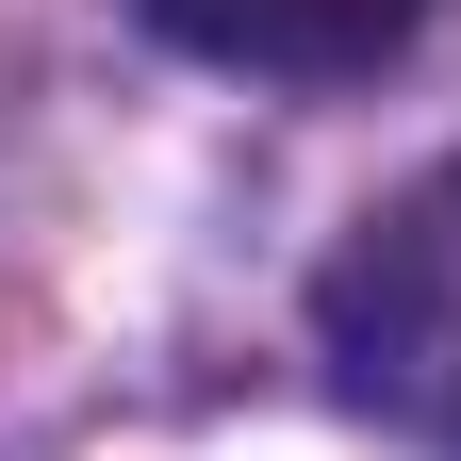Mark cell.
Masks as SVG:
<instances>
[{"mask_svg":"<svg viewBox=\"0 0 461 461\" xmlns=\"http://www.w3.org/2000/svg\"><path fill=\"white\" fill-rule=\"evenodd\" d=\"M313 346L379 429H412L429 461H461V149L429 182H395L313 280Z\"/></svg>","mask_w":461,"mask_h":461,"instance_id":"cell-1","label":"cell"},{"mask_svg":"<svg viewBox=\"0 0 461 461\" xmlns=\"http://www.w3.org/2000/svg\"><path fill=\"white\" fill-rule=\"evenodd\" d=\"M132 17L214 50V67H264V83H346V67H379V50H412L429 0H132Z\"/></svg>","mask_w":461,"mask_h":461,"instance_id":"cell-2","label":"cell"}]
</instances>
